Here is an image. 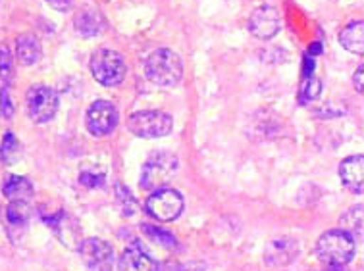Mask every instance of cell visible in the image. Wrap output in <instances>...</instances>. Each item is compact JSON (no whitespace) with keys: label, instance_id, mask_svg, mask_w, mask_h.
<instances>
[{"label":"cell","instance_id":"6da1fadb","mask_svg":"<svg viewBox=\"0 0 364 271\" xmlns=\"http://www.w3.org/2000/svg\"><path fill=\"white\" fill-rule=\"evenodd\" d=\"M357 240L343 229H330L320 235L316 243L318 260L328 267H343L353 260Z\"/></svg>","mask_w":364,"mask_h":271},{"label":"cell","instance_id":"7a4b0ae2","mask_svg":"<svg viewBox=\"0 0 364 271\" xmlns=\"http://www.w3.org/2000/svg\"><path fill=\"white\" fill-rule=\"evenodd\" d=\"M146 77L159 87L178 85L183 75V62L178 54L168 48H160L149 56L145 64Z\"/></svg>","mask_w":364,"mask_h":271},{"label":"cell","instance_id":"3957f363","mask_svg":"<svg viewBox=\"0 0 364 271\" xmlns=\"http://www.w3.org/2000/svg\"><path fill=\"white\" fill-rule=\"evenodd\" d=\"M91 73L100 85L116 87L126 79V60L116 50L100 48L91 56Z\"/></svg>","mask_w":364,"mask_h":271},{"label":"cell","instance_id":"277c9868","mask_svg":"<svg viewBox=\"0 0 364 271\" xmlns=\"http://www.w3.org/2000/svg\"><path fill=\"white\" fill-rule=\"evenodd\" d=\"M178 172V158L168 150L154 153L146 160L141 172V189L143 191H159Z\"/></svg>","mask_w":364,"mask_h":271},{"label":"cell","instance_id":"5b68a950","mask_svg":"<svg viewBox=\"0 0 364 271\" xmlns=\"http://www.w3.org/2000/svg\"><path fill=\"white\" fill-rule=\"evenodd\" d=\"M173 127V119L164 112L156 110H143L135 112L127 119V129L139 139H160L170 135Z\"/></svg>","mask_w":364,"mask_h":271},{"label":"cell","instance_id":"8992f818","mask_svg":"<svg viewBox=\"0 0 364 271\" xmlns=\"http://www.w3.org/2000/svg\"><path fill=\"white\" fill-rule=\"evenodd\" d=\"M60 106L58 94L54 93L50 87H31L27 91L26 108L27 116L31 118L33 123H47L56 116Z\"/></svg>","mask_w":364,"mask_h":271},{"label":"cell","instance_id":"52a82bcc","mask_svg":"<svg viewBox=\"0 0 364 271\" xmlns=\"http://www.w3.org/2000/svg\"><path fill=\"white\" fill-rule=\"evenodd\" d=\"M145 208L156 221L168 223L183 212V197L173 189H159L146 199Z\"/></svg>","mask_w":364,"mask_h":271},{"label":"cell","instance_id":"ba28073f","mask_svg":"<svg viewBox=\"0 0 364 271\" xmlns=\"http://www.w3.org/2000/svg\"><path fill=\"white\" fill-rule=\"evenodd\" d=\"M81 262L91 271H112L114 270V250L102 238H85L80 246Z\"/></svg>","mask_w":364,"mask_h":271},{"label":"cell","instance_id":"9c48e42d","mask_svg":"<svg viewBox=\"0 0 364 271\" xmlns=\"http://www.w3.org/2000/svg\"><path fill=\"white\" fill-rule=\"evenodd\" d=\"M87 129L95 137H106L118 126V110L108 100H97L87 110Z\"/></svg>","mask_w":364,"mask_h":271},{"label":"cell","instance_id":"30bf717a","mask_svg":"<svg viewBox=\"0 0 364 271\" xmlns=\"http://www.w3.org/2000/svg\"><path fill=\"white\" fill-rule=\"evenodd\" d=\"M45 223L53 229L60 243L68 248H77L81 243V225L77 219L70 216L68 212L50 214V216H43Z\"/></svg>","mask_w":364,"mask_h":271},{"label":"cell","instance_id":"8fae6325","mask_svg":"<svg viewBox=\"0 0 364 271\" xmlns=\"http://www.w3.org/2000/svg\"><path fill=\"white\" fill-rule=\"evenodd\" d=\"M279 27H282L279 13L276 8L272 6H259L251 13V18H249V31L262 40L276 37Z\"/></svg>","mask_w":364,"mask_h":271},{"label":"cell","instance_id":"7c38bea8","mask_svg":"<svg viewBox=\"0 0 364 271\" xmlns=\"http://www.w3.org/2000/svg\"><path fill=\"white\" fill-rule=\"evenodd\" d=\"M31 219V208L27 202H10L4 214L6 221V233L14 245H20V240L26 235Z\"/></svg>","mask_w":364,"mask_h":271},{"label":"cell","instance_id":"4fadbf2b","mask_svg":"<svg viewBox=\"0 0 364 271\" xmlns=\"http://www.w3.org/2000/svg\"><path fill=\"white\" fill-rule=\"evenodd\" d=\"M339 177L343 181V185L353 191L355 194H363L364 191V156L355 154L345 158L339 164Z\"/></svg>","mask_w":364,"mask_h":271},{"label":"cell","instance_id":"5bb4252c","mask_svg":"<svg viewBox=\"0 0 364 271\" xmlns=\"http://www.w3.org/2000/svg\"><path fill=\"white\" fill-rule=\"evenodd\" d=\"M119 271H156V262L141 246L132 245L122 252L118 260Z\"/></svg>","mask_w":364,"mask_h":271},{"label":"cell","instance_id":"9a60e30c","mask_svg":"<svg viewBox=\"0 0 364 271\" xmlns=\"http://www.w3.org/2000/svg\"><path fill=\"white\" fill-rule=\"evenodd\" d=\"M73 26L77 29V33L83 35V37H95V35L102 33L106 21L99 10H89L87 8V10H81L80 13H75Z\"/></svg>","mask_w":364,"mask_h":271},{"label":"cell","instance_id":"2e32d148","mask_svg":"<svg viewBox=\"0 0 364 271\" xmlns=\"http://www.w3.org/2000/svg\"><path fill=\"white\" fill-rule=\"evenodd\" d=\"M297 245L289 240V238H279V240H274L268 246V250H266L264 258L266 262L274 267H282V265H287L295 258V254H297Z\"/></svg>","mask_w":364,"mask_h":271},{"label":"cell","instance_id":"e0dca14e","mask_svg":"<svg viewBox=\"0 0 364 271\" xmlns=\"http://www.w3.org/2000/svg\"><path fill=\"white\" fill-rule=\"evenodd\" d=\"M2 192L10 202H29L33 197V185L23 175H8L2 185Z\"/></svg>","mask_w":364,"mask_h":271},{"label":"cell","instance_id":"ac0fdd59","mask_svg":"<svg viewBox=\"0 0 364 271\" xmlns=\"http://www.w3.org/2000/svg\"><path fill=\"white\" fill-rule=\"evenodd\" d=\"M43 56L39 39L35 35H21L16 43V58L21 66H35Z\"/></svg>","mask_w":364,"mask_h":271},{"label":"cell","instance_id":"d6986e66","mask_svg":"<svg viewBox=\"0 0 364 271\" xmlns=\"http://www.w3.org/2000/svg\"><path fill=\"white\" fill-rule=\"evenodd\" d=\"M339 43L343 45L345 50H349L351 54H358V56H363V52H364V23H363V20L351 21L349 26L345 27L343 31L339 33Z\"/></svg>","mask_w":364,"mask_h":271},{"label":"cell","instance_id":"ffe728a7","mask_svg":"<svg viewBox=\"0 0 364 271\" xmlns=\"http://www.w3.org/2000/svg\"><path fill=\"white\" fill-rule=\"evenodd\" d=\"M341 229L349 233L355 240L363 238V204L353 206L349 212L343 214V218H341Z\"/></svg>","mask_w":364,"mask_h":271},{"label":"cell","instance_id":"44dd1931","mask_svg":"<svg viewBox=\"0 0 364 271\" xmlns=\"http://www.w3.org/2000/svg\"><path fill=\"white\" fill-rule=\"evenodd\" d=\"M21 156H23V146H21V143L16 139L14 133H6L4 139H2V148H0V158H2V162L12 165L18 160H21Z\"/></svg>","mask_w":364,"mask_h":271},{"label":"cell","instance_id":"7402d4cb","mask_svg":"<svg viewBox=\"0 0 364 271\" xmlns=\"http://www.w3.org/2000/svg\"><path fill=\"white\" fill-rule=\"evenodd\" d=\"M80 181L83 187L97 189V187L105 185L106 173L102 167H99V165H89V167H85V170H81Z\"/></svg>","mask_w":364,"mask_h":271},{"label":"cell","instance_id":"603a6c76","mask_svg":"<svg viewBox=\"0 0 364 271\" xmlns=\"http://www.w3.org/2000/svg\"><path fill=\"white\" fill-rule=\"evenodd\" d=\"M116 197H118V206L122 210V216L132 218L137 212V202L133 199V194L127 191L124 185H116Z\"/></svg>","mask_w":364,"mask_h":271},{"label":"cell","instance_id":"cb8c5ba5","mask_svg":"<svg viewBox=\"0 0 364 271\" xmlns=\"http://www.w3.org/2000/svg\"><path fill=\"white\" fill-rule=\"evenodd\" d=\"M143 233L153 238L154 243H159V245L166 246V248H173L176 246V237L173 235H170L168 231H162V229H156L153 225H143Z\"/></svg>","mask_w":364,"mask_h":271},{"label":"cell","instance_id":"d4e9b609","mask_svg":"<svg viewBox=\"0 0 364 271\" xmlns=\"http://www.w3.org/2000/svg\"><path fill=\"white\" fill-rule=\"evenodd\" d=\"M0 75L6 83L12 79V54L6 47L0 48Z\"/></svg>","mask_w":364,"mask_h":271},{"label":"cell","instance_id":"484cf974","mask_svg":"<svg viewBox=\"0 0 364 271\" xmlns=\"http://www.w3.org/2000/svg\"><path fill=\"white\" fill-rule=\"evenodd\" d=\"M47 4L54 10H58V12H66V10L72 8L73 0H47Z\"/></svg>","mask_w":364,"mask_h":271},{"label":"cell","instance_id":"4316f807","mask_svg":"<svg viewBox=\"0 0 364 271\" xmlns=\"http://www.w3.org/2000/svg\"><path fill=\"white\" fill-rule=\"evenodd\" d=\"M0 112H2V116H12V112H14V108H12V102H10V100H8V91L6 89H4V91H2V108H0Z\"/></svg>","mask_w":364,"mask_h":271},{"label":"cell","instance_id":"83f0119b","mask_svg":"<svg viewBox=\"0 0 364 271\" xmlns=\"http://www.w3.org/2000/svg\"><path fill=\"white\" fill-rule=\"evenodd\" d=\"M363 66H358V70L355 72V77H353V83H355V89L358 93H363Z\"/></svg>","mask_w":364,"mask_h":271},{"label":"cell","instance_id":"f1b7e54d","mask_svg":"<svg viewBox=\"0 0 364 271\" xmlns=\"http://www.w3.org/2000/svg\"><path fill=\"white\" fill-rule=\"evenodd\" d=\"M176 271H205L203 265H197V264H191V265H183V267H179Z\"/></svg>","mask_w":364,"mask_h":271},{"label":"cell","instance_id":"f546056e","mask_svg":"<svg viewBox=\"0 0 364 271\" xmlns=\"http://www.w3.org/2000/svg\"><path fill=\"white\" fill-rule=\"evenodd\" d=\"M341 270V267H331V271H339Z\"/></svg>","mask_w":364,"mask_h":271}]
</instances>
